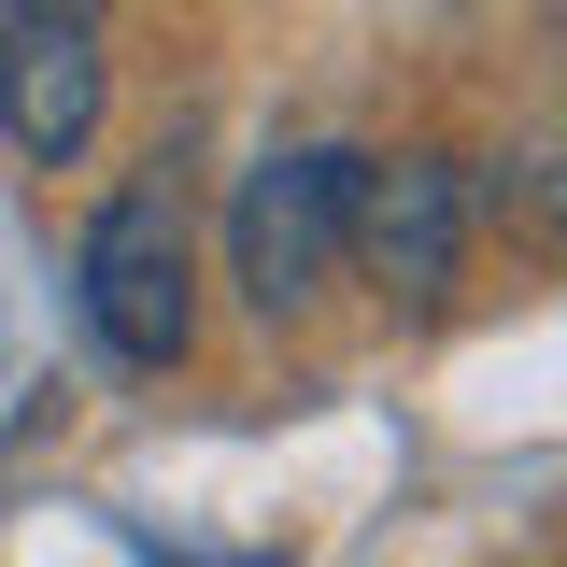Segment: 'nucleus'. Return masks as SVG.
<instances>
[{
	"label": "nucleus",
	"instance_id": "obj_1",
	"mask_svg": "<svg viewBox=\"0 0 567 567\" xmlns=\"http://www.w3.org/2000/svg\"><path fill=\"white\" fill-rule=\"evenodd\" d=\"M71 284H85V327H100L114 369H185V341H199V241H185V199L156 171L85 213Z\"/></svg>",
	"mask_w": 567,
	"mask_h": 567
},
{
	"label": "nucleus",
	"instance_id": "obj_2",
	"mask_svg": "<svg viewBox=\"0 0 567 567\" xmlns=\"http://www.w3.org/2000/svg\"><path fill=\"white\" fill-rule=\"evenodd\" d=\"M341 199H354L341 142H284V156L241 171V199H227V284H241L270 327L341 284Z\"/></svg>",
	"mask_w": 567,
	"mask_h": 567
},
{
	"label": "nucleus",
	"instance_id": "obj_3",
	"mask_svg": "<svg viewBox=\"0 0 567 567\" xmlns=\"http://www.w3.org/2000/svg\"><path fill=\"white\" fill-rule=\"evenodd\" d=\"M341 256L383 284L398 312H440L454 270H468V171H454V156H354Z\"/></svg>",
	"mask_w": 567,
	"mask_h": 567
},
{
	"label": "nucleus",
	"instance_id": "obj_4",
	"mask_svg": "<svg viewBox=\"0 0 567 567\" xmlns=\"http://www.w3.org/2000/svg\"><path fill=\"white\" fill-rule=\"evenodd\" d=\"M114 114V58L85 14H0V142L29 171H71Z\"/></svg>",
	"mask_w": 567,
	"mask_h": 567
},
{
	"label": "nucleus",
	"instance_id": "obj_5",
	"mask_svg": "<svg viewBox=\"0 0 567 567\" xmlns=\"http://www.w3.org/2000/svg\"><path fill=\"white\" fill-rule=\"evenodd\" d=\"M0 14H85V29H100V14H114V0H0Z\"/></svg>",
	"mask_w": 567,
	"mask_h": 567
}]
</instances>
